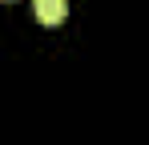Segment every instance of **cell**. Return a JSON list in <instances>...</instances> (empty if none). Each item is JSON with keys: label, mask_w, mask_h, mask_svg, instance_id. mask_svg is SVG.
I'll list each match as a JSON object with an SVG mask.
<instances>
[{"label": "cell", "mask_w": 149, "mask_h": 145, "mask_svg": "<svg viewBox=\"0 0 149 145\" xmlns=\"http://www.w3.org/2000/svg\"><path fill=\"white\" fill-rule=\"evenodd\" d=\"M32 12L40 24H61L69 12V0H32Z\"/></svg>", "instance_id": "cell-1"}]
</instances>
